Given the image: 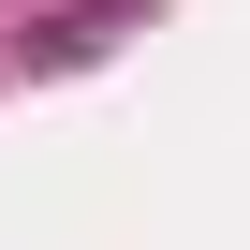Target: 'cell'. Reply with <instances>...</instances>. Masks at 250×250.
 Here are the masks:
<instances>
[{
	"instance_id": "6da1fadb",
	"label": "cell",
	"mask_w": 250,
	"mask_h": 250,
	"mask_svg": "<svg viewBox=\"0 0 250 250\" xmlns=\"http://www.w3.org/2000/svg\"><path fill=\"white\" fill-rule=\"evenodd\" d=\"M118 30H147V0H59V15H30L15 44H30V74H74V59H103Z\"/></svg>"
}]
</instances>
